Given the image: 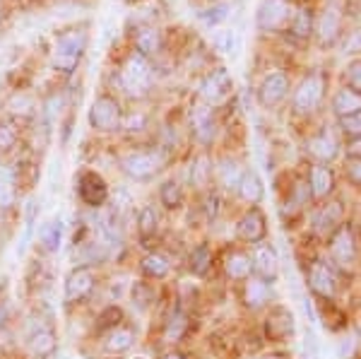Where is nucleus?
<instances>
[{
  "mask_svg": "<svg viewBox=\"0 0 361 359\" xmlns=\"http://www.w3.org/2000/svg\"><path fill=\"white\" fill-rule=\"evenodd\" d=\"M328 244L333 263L342 265V268H352L357 263V236H354V229L349 224H342L340 229L333 231Z\"/></svg>",
  "mask_w": 361,
  "mask_h": 359,
  "instance_id": "9",
  "label": "nucleus"
},
{
  "mask_svg": "<svg viewBox=\"0 0 361 359\" xmlns=\"http://www.w3.org/2000/svg\"><path fill=\"white\" fill-rule=\"evenodd\" d=\"M330 107H333V114L337 118H345V116H352L361 111V92H357L354 87H340V90L333 95V102H330Z\"/></svg>",
  "mask_w": 361,
  "mask_h": 359,
  "instance_id": "23",
  "label": "nucleus"
},
{
  "mask_svg": "<svg viewBox=\"0 0 361 359\" xmlns=\"http://www.w3.org/2000/svg\"><path fill=\"white\" fill-rule=\"evenodd\" d=\"M260 359H282V357H275V355H270V357H260Z\"/></svg>",
  "mask_w": 361,
  "mask_h": 359,
  "instance_id": "49",
  "label": "nucleus"
},
{
  "mask_svg": "<svg viewBox=\"0 0 361 359\" xmlns=\"http://www.w3.org/2000/svg\"><path fill=\"white\" fill-rule=\"evenodd\" d=\"M17 142V133L13 126H0V150H10Z\"/></svg>",
  "mask_w": 361,
  "mask_h": 359,
  "instance_id": "44",
  "label": "nucleus"
},
{
  "mask_svg": "<svg viewBox=\"0 0 361 359\" xmlns=\"http://www.w3.org/2000/svg\"><path fill=\"white\" fill-rule=\"evenodd\" d=\"M205 3H209V5H214V3H219V0H205Z\"/></svg>",
  "mask_w": 361,
  "mask_h": 359,
  "instance_id": "50",
  "label": "nucleus"
},
{
  "mask_svg": "<svg viewBox=\"0 0 361 359\" xmlns=\"http://www.w3.org/2000/svg\"><path fill=\"white\" fill-rule=\"evenodd\" d=\"M287 3H292V5H294V3H301V0H287Z\"/></svg>",
  "mask_w": 361,
  "mask_h": 359,
  "instance_id": "51",
  "label": "nucleus"
},
{
  "mask_svg": "<svg viewBox=\"0 0 361 359\" xmlns=\"http://www.w3.org/2000/svg\"><path fill=\"white\" fill-rule=\"evenodd\" d=\"M123 104L118 102V97H114L111 92H102V95L94 97L90 107V114H87V121H90V128L94 133H102V135H111V133H118L123 128Z\"/></svg>",
  "mask_w": 361,
  "mask_h": 359,
  "instance_id": "3",
  "label": "nucleus"
},
{
  "mask_svg": "<svg viewBox=\"0 0 361 359\" xmlns=\"http://www.w3.org/2000/svg\"><path fill=\"white\" fill-rule=\"evenodd\" d=\"M185 328H188V321H185V316L183 314H173L171 318H169V323H166L164 340H166V343H176V340L183 338Z\"/></svg>",
  "mask_w": 361,
  "mask_h": 359,
  "instance_id": "37",
  "label": "nucleus"
},
{
  "mask_svg": "<svg viewBox=\"0 0 361 359\" xmlns=\"http://www.w3.org/2000/svg\"><path fill=\"white\" fill-rule=\"evenodd\" d=\"M212 46L219 54H236L238 51V34L234 29H214L212 32Z\"/></svg>",
  "mask_w": 361,
  "mask_h": 359,
  "instance_id": "36",
  "label": "nucleus"
},
{
  "mask_svg": "<svg viewBox=\"0 0 361 359\" xmlns=\"http://www.w3.org/2000/svg\"><path fill=\"white\" fill-rule=\"evenodd\" d=\"M164 152L157 147L133 150L121 157L118 166L130 181H152V178L164 169Z\"/></svg>",
  "mask_w": 361,
  "mask_h": 359,
  "instance_id": "4",
  "label": "nucleus"
},
{
  "mask_svg": "<svg viewBox=\"0 0 361 359\" xmlns=\"http://www.w3.org/2000/svg\"><path fill=\"white\" fill-rule=\"evenodd\" d=\"M133 46H135L133 51H137L140 56H145V58L152 61V58L159 56L161 49H164V34H161V29L154 27V25L140 27L135 39H133Z\"/></svg>",
  "mask_w": 361,
  "mask_h": 359,
  "instance_id": "21",
  "label": "nucleus"
},
{
  "mask_svg": "<svg viewBox=\"0 0 361 359\" xmlns=\"http://www.w3.org/2000/svg\"><path fill=\"white\" fill-rule=\"evenodd\" d=\"M87 46H90V29H87V25H75L56 34L54 46H51V66H54V71L73 75L82 63Z\"/></svg>",
  "mask_w": 361,
  "mask_h": 359,
  "instance_id": "1",
  "label": "nucleus"
},
{
  "mask_svg": "<svg viewBox=\"0 0 361 359\" xmlns=\"http://www.w3.org/2000/svg\"><path fill=\"white\" fill-rule=\"evenodd\" d=\"M157 80L154 66L149 58L140 56L137 51H130L123 63L116 71V83H118V90L123 92L130 99H145V97L152 92Z\"/></svg>",
  "mask_w": 361,
  "mask_h": 359,
  "instance_id": "2",
  "label": "nucleus"
},
{
  "mask_svg": "<svg viewBox=\"0 0 361 359\" xmlns=\"http://www.w3.org/2000/svg\"><path fill=\"white\" fill-rule=\"evenodd\" d=\"M308 190H311L313 200H325L333 195V190L337 186V176L333 171V166L328 164H313L308 169Z\"/></svg>",
  "mask_w": 361,
  "mask_h": 359,
  "instance_id": "18",
  "label": "nucleus"
},
{
  "mask_svg": "<svg viewBox=\"0 0 361 359\" xmlns=\"http://www.w3.org/2000/svg\"><path fill=\"white\" fill-rule=\"evenodd\" d=\"M292 17H294L292 3H287V0H263V5L258 8V15H255V25L265 34L287 32Z\"/></svg>",
  "mask_w": 361,
  "mask_h": 359,
  "instance_id": "7",
  "label": "nucleus"
},
{
  "mask_svg": "<svg viewBox=\"0 0 361 359\" xmlns=\"http://www.w3.org/2000/svg\"><path fill=\"white\" fill-rule=\"evenodd\" d=\"M347 85L361 92V58H354L347 66Z\"/></svg>",
  "mask_w": 361,
  "mask_h": 359,
  "instance_id": "43",
  "label": "nucleus"
},
{
  "mask_svg": "<svg viewBox=\"0 0 361 359\" xmlns=\"http://www.w3.org/2000/svg\"><path fill=\"white\" fill-rule=\"evenodd\" d=\"M359 51H361V29L349 32V37L345 42V54H359Z\"/></svg>",
  "mask_w": 361,
  "mask_h": 359,
  "instance_id": "46",
  "label": "nucleus"
},
{
  "mask_svg": "<svg viewBox=\"0 0 361 359\" xmlns=\"http://www.w3.org/2000/svg\"><path fill=\"white\" fill-rule=\"evenodd\" d=\"M243 166L241 162L234 159V157H224L217 162V166H214V174H217V181L222 183L226 190H236L238 188V181H241L243 176Z\"/></svg>",
  "mask_w": 361,
  "mask_h": 359,
  "instance_id": "27",
  "label": "nucleus"
},
{
  "mask_svg": "<svg viewBox=\"0 0 361 359\" xmlns=\"http://www.w3.org/2000/svg\"><path fill=\"white\" fill-rule=\"evenodd\" d=\"M8 109H10V114H15V116H32L34 109H37V102L29 95H25V92H20V95H15L13 99H10Z\"/></svg>",
  "mask_w": 361,
  "mask_h": 359,
  "instance_id": "38",
  "label": "nucleus"
},
{
  "mask_svg": "<svg viewBox=\"0 0 361 359\" xmlns=\"http://www.w3.org/2000/svg\"><path fill=\"white\" fill-rule=\"evenodd\" d=\"M224 270L231 280H246L253 273V263H250V256L241 251H234L226 256V263H224Z\"/></svg>",
  "mask_w": 361,
  "mask_h": 359,
  "instance_id": "31",
  "label": "nucleus"
},
{
  "mask_svg": "<svg viewBox=\"0 0 361 359\" xmlns=\"http://www.w3.org/2000/svg\"><path fill=\"white\" fill-rule=\"evenodd\" d=\"M345 152L349 159H361V138H349L345 145Z\"/></svg>",
  "mask_w": 361,
  "mask_h": 359,
  "instance_id": "47",
  "label": "nucleus"
},
{
  "mask_svg": "<svg viewBox=\"0 0 361 359\" xmlns=\"http://www.w3.org/2000/svg\"><path fill=\"white\" fill-rule=\"evenodd\" d=\"M190 123H193V135L200 145H209L217 135V118H214V107L200 104L190 114Z\"/></svg>",
  "mask_w": 361,
  "mask_h": 359,
  "instance_id": "20",
  "label": "nucleus"
},
{
  "mask_svg": "<svg viewBox=\"0 0 361 359\" xmlns=\"http://www.w3.org/2000/svg\"><path fill=\"white\" fill-rule=\"evenodd\" d=\"M140 270H142L145 277H149V280H164L169 275V260L161 256V253H147V256L142 258V263H140Z\"/></svg>",
  "mask_w": 361,
  "mask_h": 359,
  "instance_id": "32",
  "label": "nucleus"
},
{
  "mask_svg": "<svg viewBox=\"0 0 361 359\" xmlns=\"http://www.w3.org/2000/svg\"><path fill=\"white\" fill-rule=\"evenodd\" d=\"M289 90H292V80H289L287 73L277 71L265 75L258 87V104L263 109H275L289 97Z\"/></svg>",
  "mask_w": 361,
  "mask_h": 359,
  "instance_id": "10",
  "label": "nucleus"
},
{
  "mask_svg": "<svg viewBox=\"0 0 361 359\" xmlns=\"http://www.w3.org/2000/svg\"><path fill=\"white\" fill-rule=\"evenodd\" d=\"M154 299V292L147 287V282H135V287H133V304H140V306H147L149 302Z\"/></svg>",
  "mask_w": 361,
  "mask_h": 359,
  "instance_id": "42",
  "label": "nucleus"
},
{
  "mask_svg": "<svg viewBox=\"0 0 361 359\" xmlns=\"http://www.w3.org/2000/svg\"><path fill=\"white\" fill-rule=\"evenodd\" d=\"M231 92H234V78L226 68H214L200 83V99L207 107H219L222 102L229 99Z\"/></svg>",
  "mask_w": 361,
  "mask_h": 359,
  "instance_id": "8",
  "label": "nucleus"
},
{
  "mask_svg": "<svg viewBox=\"0 0 361 359\" xmlns=\"http://www.w3.org/2000/svg\"><path fill=\"white\" fill-rule=\"evenodd\" d=\"M157 227H159V215H157V210L152 205H142L137 212V234L142 241L152 239L157 234Z\"/></svg>",
  "mask_w": 361,
  "mask_h": 359,
  "instance_id": "33",
  "label": "nucleus"
},
{
  "mask_svg": "<svg viewBox=\"0 0 361 359\" xmlns=\"http://www.w3.org/2000/svg\"><path fill=\"white\" fill-rule=\"evenodd\" d=\"M265 335L272 343H282V340L294 335V316L284 306H275L265 318Z\"/></svg>",
  "mask_w": 361,
  "mask_h": 359,
  "instance_id": "19",
  "label": "nucleus"
},
{
  "mask_svg": "<svg viewBox=\"0 0 361 359\" xmlns=\"http://www.w3.org/2000/svg\"><path fill=\"white\" fill-rule=\"evenodd\" d=\"M135 359H145V357H135Z\"/></svg>",
  "mask_w": 361,
  "mask_h": 359,
  "instance_id": "52",
  "label": "nucleus"
},
{
  "mask_svg": "<svg viewBox=\"0 0 361 359\" xmlns=\"http://www.w3.org/2000/svg\"><path fill=\"white\" fill-rule=\"evenodd\" d=\"M164 359H185L180 352H169V355H164Z\"/></svg>",
  "mask_w": 361,
  "mask_h": 359,
  "instance_id": "48",
  "label": "nucleus"
},
{
  "mask_svg": "<svg viewBox=\"0 0 361 359\" xmlns=\"http://www.w3.org/2000/svg\"><path fill=\"white\" fill-rule=\"evenodd\" d=\"M159 200L161 205L166 207V210H178L180 205H183V188H180L178 181H173V178H169L159 186Z\"/></svg>",
  "mask_w": 361,
  "mask_h": 359,
  "instance_id": "34",
  "label": "nucleus"
},
{
  "mask_svg": "<svg viewBox=\"0 0 361 359\" xmlns=\"http://www.w3.org/2000/svg\"><path fill=\"white\" fill-rule=\"evenodd\" d=\"M133 345H135V333L123 326L111 328L106 335V340H104V350L111 352V355H123V352L130 350Z\"/></svg>",
  "mask_w": 361,
  "mask_h": 359,
  "instance_id": "28",
  "label": "nucleus"
},
{
  "mask_svg": "<svg viewBox=\"0 0 361 359\" xmlns=\"http://www.w3.org/2000/svg\"><path fill=\"white\" fill-rule=\"evenodd\" d=\"M209 263H212V251H209V246L207 244H197L193 251H190V258H188L190 273L197 275V277L207 275Z\"/></svg>",
  "mask_w": 361,
  "mask_h": 359,
  "instance_id": "35",
  "label": "nucleus"
},
{
  "mask_svg": "<svg viewBox=\"0 0 361 359\" xmlns=\"http://www.w3.org/2000/svg\"><path fill=\"white\" fill-rule=\"evenodd\" d=\"M342 219H345V207H342L340 200H328L325 205H320L311 217V229L316 231L318 236H328L333 231H337L342 227Z\"/></svg>",
  "mask_w": 361,
  "mask_h": 359,
  "instance_id": "14",
  "label": "nucleus"
},
{
  "mask_svg": "<svg viewBox=\"0 0 361 359\" xmlns=\"http://www.w3.org/2000/svg\"><path fill=\"white\" fill-rule=\"evenodd\" d=\"M202 22H205L207 27H217V25H222V22L226 20V17H229V8H226V5H219V3H214L212 8H207V10H202L200 15Z\"/></svg>",
  "mask_w": 361,
  "mask_h": 359,
  "instance_id": "41",
  "label": "nucleus"
},
{
  "mask_svg": "<svg viewBox=\"0 0 361 359\" xmlns=\"http://www.w3.org/2000/svg\"><path fill=\"white\" fill-rule=\"evenodd\" d=\"M63 239H66V222L63 217H51L46 219L39 229V248L44 253H58V248L63 246Z\"/></svg>",
  "mask_w": 361,
  "mask_h": 359,
  "instance_id": "22",
  "label": "nucleus"
},
{
  "mask_svg": "<svg viewBox=\"0 0 361 359\" xmlns=\"http://www.w3.org/2000/svg\"><path fill=\"white\" fill-rule=\"evenodd\" d=\"M29 347L37 357H51L56 352V333L51 328H39L29 335Z\"/></svg>",
  "mask_w": 361,
  "mask_h": 359,
  "instance_id": "30",
  "label": "nucleus"
},
{
  "mask_svg": "<svg viewBox=\"0 0 361 359\" xmlns=\"http://www.w3.org/2000/svg\"><path fill=\"white\" fill-rule=\"evenodd\" d=\"M17 186H15V171L8 164L0 162V210H8L15 205Z\"/></svg>",
  "mask_w": 361,
  "mask_h": 359,
  "instance_id": "29",
  "label": "nucleus"
},
{
  "mask_svg": "<svg viewBox=\"0 0 361 359\" xmlns=\"http://www.w3.org/2000/svg\"><path fill=\"white\" fill-rule=\"evenodd\" d=\"M236 193H238V198L246 200L248 205H258V202L263 200V195H265L263 178L258 176V171H255V169H246V171H243L241 181H238Z\"/></svg>",
  "mask_w": 361,
  "mask_h": 359,
  "instance_id": "26",
  "label": "nucleus"
},
{
  "mask_svg": "<svg viewBox=\"0 0 361 359\" xmlns=\"http://www.w3.org/2000/svg\"><path fill=\"white\" fill-rule=\"evenodd\" d=\"M308 287H311V292L316 294V297L325 299V302H330V299L335 297L337 292V277L333 273V268H330L325 260H313L311 265H308Z\"/></svg>",
  "mask_w": 361,
  "mask_h": 359,
  "instance_id": "13",
  "label": "nucleus"
},
{
  "mask_svg": "<svg viewBox=\"0 0 361 359\" xmlns=\"http://www.w3.org/2000/svg\"><path fill=\"white\" fill-rule=\"evenodd\" d=\"M94 270L87 268V265H78V268H73L66 277V289H63V294H66V302L68 304H78L87 299L92 294V289H94Z\"/></svg>",
  "mask_w": 361,
  "mask_h": 359,
  "instance_id": "12",
  "label": "nucleus"
},
{
  "mask_svg": "<svg viewBox=\"0 0 361 359\" xmlns=\"http://www.w3.org/2000/svg\"><path fill=\"white\" fill-rule=\"evenodd\" d=\"M243 304L253 311L267 306L270 304V285L260 280V277H246L243 280Z\"/></svg>",
  "mask_w": 361,
  "mask_h": 359,
  "instance_id": "25",
  "label": "nucleus"
},
{
  "mask_svg": "<svg viewBox=\"0 0 361 359\" xmlns=\"http://www.w3.org/2000/svg\"><path fill=\"white\" fill-rule=\"evenodd\" d=\"M337 128H340L342 135H347V140L349 138H361V111L337 118Z\"/></svg>",
  "mask_w": 361,
  "mask_h": 359,
  "instance_id": "40",
  "label": "nucleus"
},
{
  "mask_svg": "<svg viewBox=\"0 0 361 359\" xmlns=\"http://www.w3.org/2000/svg\"><path fill=\"white\" fill-rule=\"evenodd\" d=\"M190 176H193V183L200 188L207 186V181L212 178V164H209L207 157H197L195 164H193V171H190Z\"/></svg>",
  "mask_w": 361,
  "mask_h": 359,
  "instance_id": "39",
  "label": "nucleus"
},
{
  "mask_svg": "<svg viewBox=\"0 0 361 359\" xmlns=\"http://www.w3.org/2000/svg\"><path fill=\"white\" fill-rule=\"evenodd\" d=\"M313 27H316V20H313V10L301 5L299 10H294V17L287 27V34L294 39V42L304 44L313 37Z\"/></svg>",
  "mask_w": 361,
  "mask_h": 359,
  "instance_id": "24",
  "label": "nucleus"
},
{
  "mask_svg": "<svg viewBox=\"0 0 361 359\" xmlns=\"http://www.w3.org/2000/svg\"><path fill=\"white\" fill-rule=\"evenodd\" d=\"M345 171H347V178L354 183V186H361V159H349Z\"/></svg>",
  "mask_w": 361,
  "mask_h": 359,
  "instance_id": "45",
  "label": "nucleus"
},
{
  "mask_svg": "<svg viewBox=\"0 0 361 359\" xmlns=\"http://www.w3.org/2000/svg\"><path fill=\"white\" fill-rule=\"evenodd\" d=\"M306 152L316 159V164H330V162L337 159V154H340V140L335 138L333 130L323 128V130L313 133L306 140Z\"/></svg>",
  "mask_w": 361,
  "mask_h": 359,
  "instance_id": "16",
  "label": "nucleus"
},
{
  "mask_svg": "<svg viewBox=\"0 0 361 359\" xmlns=\"http://www.w3.org/2000/svg\"><path fill=\"white\" fill-rule=\"evenodd\" d=\"M325 87L328 80L320 73H308L299 85H296L292 95V109L299 116H311L320 109V104L325 99Z\"/></svg>",
  "mask_w": 361,
  "mask_h": 359,
  "instance_id": "5",
  "label": "nucleus"
},
{
  "mask_svg": "<svg viewBox=\"0 0 361 359\" xmlns=\"http://www.w3.org/2000/svg\"><path fill=\"white\" fill-rule=\"evenodd\" d=\"M250 263H253L255 277H260V280L267 282V285H275L277 277H279V256H277L275 246L258 244V246L253 248Z\"/></svg>",
  "mask_w": 361,
  "mask_h": 359,
  "instance_id": "15",
  "label": "nucleus"
},
{
  "mask_svg": "<svg viewBox=\"0 0 361 359\" xmlns=\"http://www.w3.org/2000/svg\"><path fill=\"white\" fill-rule=\"evenodd\" d=\"M313 34H316L318 44L323 46V49L335 46L337 42H340L342 34H345V10H342L340 3H335L333 0V3L325 5V10L318 15V20H316Z\"/></svg>",
  "mask_w": 361,
  "mask_h": 359,
  "instance_id": "6",
  "label": "nucleus"
},
{
  "mask_svg": "<svg viewBox=\"0 0 361 359\" xmlns=\"http://www.w3.org/2000/svg\"><path fill=\"white\" fill-rule=\"evenodd\" d=\"M236 236L246 244H263L267 236V219L258 205H250L241 215V219L236 222Z\"/></svg>",
  "mask_w": 361,
  "mask_h": 359,
  "instance_id": "11",
  "label": "nucleus"
},
{
  "mask_svg": "<svg viewBox=\"0 0 361 359\" xmlns=\"http://www.w3.org/2000/svg\"><path fill=\"white\" fill-rule=\"evenodd\" d=\"M78 195L85 205L102 207L109 200V186L97 171H82L78 178Z\"/></svg>",
  "mask_w": 361,
  "mask_h": 359,
  "instance_id": "17",
  "label": "nucleus"
}]
</instances>
